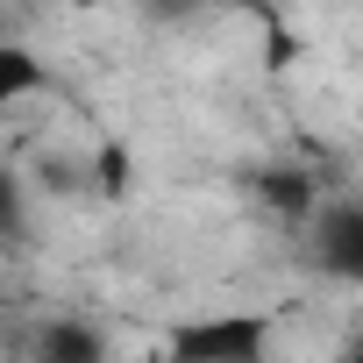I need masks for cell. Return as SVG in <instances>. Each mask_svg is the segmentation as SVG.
I'll use <instances>...</instances> for the list:
<instances>
[{
    "instance_id": "ba28073f",
    "label": "cell",
    "mask_w": 363,
    "mask_h": 363,
    "mask_svg": "<svg viewBox=\"0 0 363 363\" xmlns=\"http://www.w3.org/2000/svg\"><path fill=\"white\" fill-rule=\"evenodd\" d=\"M335 363H363V342H342V356Z\"/></svg>"
},
{
    "instance_id": "8992f818",
    "label": "cell",
    "mask_w": 363,
    "mask_h": 363,
    "mask_svg": "<svg viewBox=\"0 0 363 363\" xmlns=\"http://www.w3.org/2000/svg\"><path fill=\"white\" fill-rule=\"evenodd\" d=\"M22 228H29V193H22V178L0 164V250H15Z\"/></svg>"
},
{
    "instance_id": "52a82bcc",
    "label": "cell",
    "mask_w": 363,
    "mask_h": 363,
    "mask_svg": "<svg viewBox=\"0 0 363 363\" xmlns=\"http://www.w3.org/2000/svg\"><path fill=\"white\" fill-rule=\"evenodd\" d=\"M93 171H100V193H107V200L128 193V150H121V143H107V150L93 157Z\"/></svg>"
},
{
    "instance_id": "3957f363",
    "label": "cell",
    "mask_w": 363,
    "mask_h": 363,
    "mask_svg": "<svg viewBox=\"0 0 363 363\" xmlns=\"http://www.w3.org/2000/svg\"><path fill=\"white\" fill-rule=\"evenodd\" d=\"M250 200H257L278 228H306L328 193H320V171H306V164H257V171H250Z\"/></svg>"
},
{
    "instance_id": "277c9868",
    "label": "cell",
    "mask_w": 363,
    "mask_h": 363,
    "mask_svg": "<svg viewBox=\"0 0 363 363\" xmlns=\"http://www.w3.org/2000/svg\"><path fill=\"white\" fill-rule=\"evenodd\" d=\"M29 363H114V342L86 313H50L29 335Z\"/></svg>"
},
{
    "instance_id": "7a4b0ae2",
    "label": "cell",
    "mask_w": 363,
    "mask_h": 363,
    "mask_svg": "<svg viewBox=\"0 0 363 363\" xmlns=\"http://www.w3.org/2000/svg\"><path fill=\"white\" fill-rule=\"evenodd\" d=\"M299 235H306V264H313L320 278L363 285V207H356V200H320Z\"/></svg>"
},
{
    "instance_id": "6da1fadb",
    "label": "cell",
    "mask_w": 363,
    "mask_h": 363,
    "mask_svg": "<svg viewBox=\"0 0 363 363\" xmlns=\"http://www.w3.org/2000/svg\"><path fill=\"white\" fill-rule=\"evenodd\" d=\"M271 335L278 313L250 306V313H200V320H178L157 349V363H271Z\"/></svg>"
},
{
    "instance_id": "5b68a950",
    "label": "cell",
    "mask_w": 363,
    "mask_h": 363,
    "mask_svg": "<svg viewBox=\"0 0 363 363\" xmlns=\"http://www.w3.org/2000/svg\"><path fill=\"white\" fill-rule=\"evenodd\" d=\"M36 93H50V65L29 43H0V107L36 100Z\"/></svg>"
}]
</instances>
